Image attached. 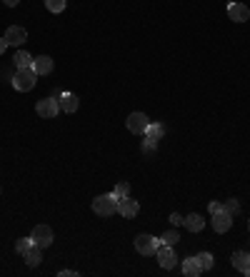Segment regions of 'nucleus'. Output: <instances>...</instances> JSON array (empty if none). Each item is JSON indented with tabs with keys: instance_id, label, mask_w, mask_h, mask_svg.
Wrapping results in <instances>:
<instances>
[{
	"instance_id": "f3484780",
	"label": "nucleus",
	"mask_w": 250,
	"mask_h": 277,
	"mask_svg": "<svg viewBox=\"0 0 250 277\" xmlns=\"http://www.w3.org/2000/svg\"><path fill=\"white\" fill-rule=\"evenodd\" d=\"M183 275H188V277H200V275H203V267L198 265V260H195V258H188L185 262H183Z\"/></svg>"
},
{
	"instance_id": "7c9ffc66",
	"label": "nucleus",
	"mask_w": 250,
	"mask_h": 277,
	"mask_svg": "<svg viewBox=\"0 0 250 277\" xmlns=\"http://www.w3.org/2000/svg\"><path fill=\"white\" fill-rule=\"evenodd\" d=\"M3 3H5V5H8V8H15V5H18L20 0H3Z\"/></svg>"
},
{
	"instance_id": "393cba45",
	"label": "nucleus",
	"mask_w": 250,
	"mask_h": 277,
	"mask_svg": "<svg viewBox=\"0 0 250 277\" xmlns=\"http://www.w3.org/2000/svg\"><path fill=\"white\" fill-rule=\"evenodd\" d=\"M30 245H33V240H30V238H20V240L15 242V252H18V255H23V252H25Z\"/></svg>"
},
{
	"instance_id": "bb28decb",
	"label": "nucleus",
	"mask_w": 250,
	"mask_h": 277,
	"mask_svg": "<svg viewBox=\"0 0 250 277\" xmlns=\"http://www.w3.org/2000/svg\"><path fill=\"white\" fill-rule=\"evenodd\" d=\"M208 210H210V215H215V212H220V210H223V203H210V205H208Z\"/></svg>"
},
{
	"instance_id": "6e6552de",
	"label": "nucleus",
	"mask_w": 250,
	"mask_h": 277,
	"mask_svg": "<svg viewBox=\"0 0 250 277\" xmlns=\"http://www.w3.org/2000/svg\"><path fill=\"white\" fill-rule=\"evenodd\" d=\"M230 227H233V215L230 212H225V207H223L220 212L213 215V230H215V232L223 235V232H228Z\"/></svg>"
},
{
	"instance_id": "cd10ccee",
	"label": "nucleus",
	"mask_w": 250,
	"mask_h": 277,
	"mask_svg": "<svg viewBox=\"0 0 250 277\" xmlns=\"http://www.w3.org/2000/svg\"><path fill=\"white\" fill-rule=\"evenodd\" d=\"M170 222H173V225H183L185 217H183V215H178V212H173V215H170Z\"/></svg>"
},
{
	"instance_id": "c756f323",
	"label": "nucleus",
	"mask_w": 250,
	"mask_h": 277,
	"mask_svg": "<svg viewBox=\"0 0 250 277\" xmlns=\"http://www.w3.org/2000/svg\"><path fill=\"white\" fill-rule=\"evenodd\" d=\"M5 48H8V40H5V37H0V55L5 53Z\"/></svg>"
},
{
	"instance_id": "a878e982",
	"label": "nucleus",
	"mask_w": 250,
	"mask_h": 277,
	"mask_svg": "<svg viewBox=\"0 0 250 277\" xmlns=\"http://www.w3.org/2000/svg\"><path fill=\"white\" fill-rule=\"evenodd\" d=\"M155 145H158L155 140H148V137H145V140H143V152H148V155H153V152H155Z\"/></svg>"
},
{
	"instance_id": "b1692460",
	"label": "nucleus",
	"mask_w": 250,
	"mask_h": 277,
	"mask_svg": "<svg viewBox=\"0 0 250 277\" xmlns=\"http://www.w3.org/2000/svg\"><path fill=\"white\" fill-rule=\"evenodd\" d=\"M223 207H225V212H230L233 217H235V215H238V212H240V203H238V200H225V203H223Z\"/></svg>"
},
{
	"instance_id": "9b49d317",
	"label": "nucleus",
	"mask_w": 250,
	"mask_h": 277,
	"mask_svg": "<svg viewBox=\"0 0 250 277\" xmlns=\"http://www.w3.org/2000/svg\"><path fill=\"white\" fill-rule=\"evenodd\" d=\"M5 40H8V45H23L28 40V30L20 28V25H10L5 30Z\"/></svg>"
},
{
	"instance_id": "a211bd4d",
	"label": "nucleus",
	"mask_w": 250,
	"mask_h": 277,
	"mask_svg": "<svg viewBox=\"0 0 250 277\" xmlns=\"http://www.w3.org/2000/svg\"><path fill=\"white\" fill-rule=\"evenodd\" d=\"M13 63H15L18 70H23V68H33V55H30L28 50H18L15 57H13Z\"/></svg>"
},
{
	"instance_id": "ddd939ff",
	"label": "nucleus",
	"mask_w": 250,
	"mask_h": 277,
	"mask_svg": "<svg viewBox=\"0 0 250 277\" xmlns=\"http://www.w3.org/2000/svg\"><path fill=\"white\" fill-rule=\"evenodd\" d=\"M58 103H60V110L63 112H78V108H80V100H78V95H73V92H60Z\"/></svg>"
},
{
	"instance_id": "f257e3e1",
	"label": "nucleus",
	"mask_w": 250,
	"mask_h": 277,
	"mask_svg": "<svg viewBox=\"0 0 250 277\" xmlns=\"http://www.w3.org/2000/svg\"><path fill=\"white\" fill-rule=\"evenodd\" d=\"M118 200L113 192H108V195H98L95 200H93V212L100 215V217H110V215H116L118 212Z\"/></svg>"
},
{
	"instance_id": "1a4fd4ad",
	"label": "nucleus",
	"mask_w": 250,
	"mask_h": 277,
	"mask_svg": "<svg viewBox=\"0 0 250 277\" xmlns=\"http://www.w3.org/2000/svg\"><path fill=\"white\" fill-rule=\"evenodd\" d=\"M228 18L233 23H245L250 18L248 5H243V3H228Z\"/></svg>"
},
{
	"instance_id": "2eb2a0df",
	"label": "nucleus",
	"mask_w": 250,
	"mask_h": 277,
	"mask_svg": "<svg viewBox=\"0 0 250 277\" xmlns=\"http://www.w3.org/2000/svg\"><path fill=\"white\" fill-rule=\"evenodd\" d=\"M23 260H25L28 267H38L40 260H43V247H40V245H30V247L23 252Z\"/></svg>"
},
{
	"instance_id": "5701e85b",
	"label": "nucleus",
	"mask_w": 250,
	"mask_h": 277,
	"mask_svg": "<svg viewBox=\"0 0 250 277\" xmlns=\"http://www.w3.org/2000/svg\"><path fill=\"white\" fill-rule=\"evenodd\" d=\"M113 195H116V197H128V195H130V185H128V183H118L116 187H113Z\"/></svg>"
},
{
	"instance_id": "aec40b11",
	"label": "nucleus",
	"mask_w": 250,
	"mask_h": 277,
	"mask_svg": "<svg viewBox=\"0 0 250 277\" xmlns=\"http://www.w3.org/2000/svg\"><path fill=\"white\" fill-rule=\"evenodd\" d=\"M160 240V245H170V247H175L178 245V240H180V235H178V230H168L163 238H158Z\"/></svg>"
},
{
	"instance_id": "20e7f679",
	"label": "nucleus",
	"mask_w": 250,
	"mask_h": 277,
	"mask_svg": "<svg viewBox=\"0 0 250 277\" xmlns=\"http://www.w3.org/2000/svg\"><path fill=\"white\" fill-rule=\"evenodd\" d=\"M30 240H33V245H40V247L45 250V247H50V245H53L55 238H53V230H50L48 225H35V227H33V232H30Z\"/></svg>"
},
{
	"instance_id": "0eeeda50",
	"label": "nucleus",
	"mask_w": 250,
	"mask_h": 277,
	"mask_svg": "<svg viewBox=\"0 0 250 277\" xmlns=\"http://www.w3.org/2000/svg\"><path fill=\"white\" fill-rule=\"evenodd\" d=\"M125 125H128V130H130L133 135H143L145 128L150 125V120L145 117V112H130L128 120H125Z\"/></svg>"
},
{
	"instance_id": "6ab92c4d",
	"label": "nucleus",
	"mask_w": 250,
	"mask_h": 277,
	"mask_svg": "<svg viewBox=\"0 0 250 277\" xmlns=\"http://www.w3.org/2000/svg\"><path fill=\"white\" fill-rule=\"evenodd\" d=\"M143 135H145L148 140H155V143H158V140H163L165 128H163V125H158V123H150V125L145 128V132H143Z\"/></svg>"
},
{
	"instance_id": "f8f14e48",
	"label": "nucleus",
	"mask_w": 250,
	"mask_h": 277,
	"mask_svg": "<svg viewBox=\"0 0 250 277\" xmlns=\"http://www.w3.org/2000/svg\"><path fill=\"white\" fill-rule=\"evenodd\" d=\"M233 267H235L238 272H243V275L250 277V252H243V250L233 252Z\"/></svg>"
},
{
	"instance_id": "dca6fc26",
	"label": "nucleus",
	"mask_w": 250,
	"mask_h": 277,
	"mask_svg": "<svg viewBox=\"0 0 250 277\" xmlns=\"http://www.w3.org/2000/svg\"><path fill=\"white\" fill-rule=\"evenodd\" d=\"M185 230H190V232H200L203 227H205V220L198 215V212H190V215H185Z\"/></svg>"
},
{
	"instance_id": "4468645a",
	"label": "nucleus",
	"mask_w": 250,
	"mask_h": 277,
	"mask_svg": "<svg viewBox=\"0 0 250 277\" xmlns=\"http://www.w3.org/2000/svg\"><path fill=\"white\" fill-rule=\"evenodd\" d=\"M33 70L40 75H50L53 73V57L50 55H38V57H33Z\"/></svg>"
},
{
	"instance_id": "39448f33",
	"label": "nucleus",
	"mask_w": 250,
	"mask_h": 277,
	"mask_svg": "<svg viewBox=\"0 0 250 277\" xmlns=\"http://www.w3.org/2000/svg\"><path fill=\"white\" fill-rule=\"evenodd\" d=\"M158 245H160V240L153 238V235H148V232H143V235L135 238V250H138L140 255H145V258H148V255H155Z\"/></svg>"
},
{
	"instance_id": "7ed1b4c3",
	"label": "nucleus",
	"mask_w": 250,
	"mask_h": 277,
	"mask_svg": "<svg viewBox=\"0 0 250 277\" xmlns=\"http://www.w3.org/2000/svg\"><path fill=\"white\" fill-rule=\"evenodd\" d=\"M35 112H38L43 120H53V117H55V115L60 112L58 97H43V100H38V105H35Z\"/></svg>"
},
{
	"instance_id": "4be33fe9",
	"label": "nucleus",
	"mask_w": 250,
	"mask_h": 277,
	"mask_svg": "<svg viewBox=\"0 0 250 277\" xmlns=\"http://www.w3.org/2000/svg\"><path fill=\"white\" fill-rule=\"evenodd\" d=\"M195 260H198V265L203 267V272L213 267V255L210 252H200V255H195Z\"/></svg>"
},
{
	"instance_id": "c85d7f7f",
	"label": "nucleus",
	"mask_w": 250,
	"mask_h": 277,
	"mask_svg": "<svg viewBox=\"0 0 250 277\" xmlns=\"http://www.w3.org/2000/svg\"><path fill=\"white\" fill-rule=\"evenodd\" d=\"M75 270H60V277H75Z\"/></svg>"
},
{
	"instance_id": "f03ea898",
	"label": "nucleus",
	"mask_w": 250,
	"mask_h": 277,
	"mask_svg": "<svg viewBox=\"0 0 250 277\" xmlns=\"http://www.w3.org/2000/svg\"><path fill=\"white\" fill-rule=\"evenodd\" d=\"M38 83V73L33 68H23V70H15L13 75V88L20 92H30Z\"/></svg>"
},
{
	"instance_id": "423d86ee",
	"label": "nucleus",
	"mask_w": 250,
	"mask_h": 277,
	"mask_svg": "<svg viewBox=\"0 0 250 277\" xmlns=\"http://www.w3.org/2000/svg\"><path fill=\"white\" fill-rule=\"evenodd\" d=\"M155 258H158V265H160L163 270H173L175 262H178V258H175V252H173L170 245H158Z\"/></svg>"
},
{
	"instance_id": "2f4dec72",
	"label": "nucleus",
	"mask_w": 250,
	"mask_h": 277,
	"mask_svg": "<svg viewBox=\"0 0 250 277\" xmlns=\"http://www.w3.org/2000/svg\"><path fill=\"white\" fill-rule=\"evenodd\" d=\"M248 230H250V220H248Z\"/></svg>"
},
{
	"instance_id": "412c9836",
	"label": "nucleus",
	"mask_w": 250,
	"mask_h": 277,
	"mask_svg": "<svg viewBox=\"0 0 250 277\" xmlns=\"http://www.w3.org/2000/svg\"><path fill=\"white\" fill-rule=\"evenodd\" d=\"M65 5H68V0H45V8L50 10V13H63L65 10Z\"/></svg>"
},
{
	"instance_id": "9d476101",
	"label": "nucleus",
	"mask_w": 250,
	"mask_h": 277,
	"mask_svg": "<svg viewBox=\"0 0 250 277\" xmlns=\"http://www.w3.org/2000/svg\"><path fill=\"white\" fill-rule=\"evenodd\" d=\"M118 212H120L123 217L130 220V217H135V215L140 212V205L135 203V200H130V195H128V197H120V200H118Z\"/></svg>"
}]
</instances>
